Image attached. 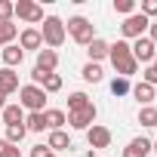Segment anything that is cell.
I'll return each instance as SVG.
<instances>
[{
    "label": "cell",
    "mask_w": 157,
    "mask_h": 157,
    "mask_svg": "<svg viewBox=\"0 0 157 157\" xmlns=\"http://www.w3.org/2000/svg\"><path fill=\"white\" fill-rule=\"evenodd\" d=\"M80 77H83V80L86 83H102V65H96V62H86L83 65V71H80Z\"/></svg>",
    "instance_id": "ffe728a7"
},
{
    "label": "cell",
    "mask_w": 157,
    "mask_h": 157,
    "mask_svg": "<svg viewBox=\"0 0 157 157\" xmlns=\"http://www.w3.org/2000/svg\"><path fill=\"white\" fill-rule=\"evenodd\" d=\"M19 46H22V52L25 49H43V37H40V31L37 28H25L22 34H19Z\"/></svg>",
    "instance_id": "8fae6325"
},
{
    "label": "cell",
    "mask_w": 157,
    "mask_h": 157,
    "mask_svg": "<svg viewBox=\"0 0 157 157\" xmlns=\"http://www.w3.org/2000/svg\"><path fill=\"white\" fill-rule=\"evenodd\" d=\"M129 49H132V59L142 62V65H151V62H154V52H157V46H154L148 37H139Z\"/></svg>",
    "instance_id": "9c48e42d"
},
{
    "label": "cell",
    "mask_w": 157,
    "mask_h": 157,
    "mask_svg": "<svg viewBox=\"0 0 157 157\" xmlns=\"http://www.w3.org/2000/svg\"><path fill=\"white\" fill-rule=\"evenodd\" d=\"M25 129H28V132H43V129H46V123H43V111L28 114V117H25Z\"/></svg>",
    "instance_id": "7402d4cb"
},
{
    "label": "cell",
    "mask_w": 157,
    "mask_h": 157,
    "mask_svg": "<svg viewBox=\"0 0 157 157\" xmlns=\"http://www.w3.org/2000/svg\"><path fill=\"white\" fill-rule=\"evenodd\" d=\"M65 111H59V108H49V111H43V123H46V129L52 132V129H62L65 126Z\"/></svg>",
    "instance_id": "2e32d148"
},
{
    "label": "cell",
    "mask_w": 157,
    "mask_h": 157,
    "mask_svg": "<svg viewBox=\"0 0 157 157\" xmlns=\"http://www.w3.org/2000/svg\"><path fill=\"white\" fill-rule=\"evenodd\" d=\"M68 123L74 126V129H90L93 123H96V105H86V108H80V111H71L68 114Z\"/></svg>",
    "instance_id": "52a82bcc"
},
{
    "label": "cell",
    "mask_w": 157,
    "mask_h": 157,
    "mask_svg": "<svg viewBox=\"0 0 157 157\" xmlns=\"http://www.w3.org/2000/svg\"><path fill=\"white\" fill-rule=\"evenodd\" d=\"M154 129H157V126H154Z\"/></svg>",
    "instance_id": "74e56055"
},
{
    "label": "cell",
    "mask_w": 157,
    "mask_h": 157,
    "mask_svg": "<svg viewBox=\"0 0 157 157\" xmlns=\"http://www.w3.org/2000/svg\"><path fill=\"white\" fill-rule=\"evenodd\" d=\"M0 157H22L19 145H10L6 139H0Z\"/></svg>",
    "instance_id": "83f0119b"
},
{
    "label": "cell",
    "mask_w": 157,
    "mask_h": 157,
    "mask_svg": "<svg viewBox=\"0 0 157 157\" xmlns=\"http://www.w3.org/2000/svg\"><path fill=\"white\" fill-rule=\"evenodd\" d=\"M86 105H93L86 93H71V96H68V114H71V111H80V108H86Z\"/></svg>",
    "instance_id": "603a6c76"
},
{
    "label": "cell",
    "mask_w": 157,
    "mask_h": 157,
    "mask_svg": "<svg viewBox=\"0 0 157 157\" xmlns=\"http://www.w3.org/2000/svg\"><path fill=\"white\" fill-rule=\"evenodd\" d=\"M148 25H151V19H145L142 13H132V16H126V22L120 25V34H123L126 40H139V37H145Z\"/></svg>",
    "instance_id": "5b68a950"
},
{
    "label": "cell",
    "mask_w": 157,
    "mask_h": 157,
    "mask_svg": "<svg viewBox=\"0 0 157 157\" xmlns=\"http://www.w3.org/2000/svg\"><path fill=\"white\" fill-rule=\"evenodd\" d=\"M0 59H3V68H19L22 62H25V52H22V46H16V43H10V46H3L0 49Z\"/></svg>",
    "instance_id": "30bf717a"
},
{
    "label": "cell",
    "mask_w": 157,
    "mask_h": 157,
    "mask_svg": "<svg viewBox=\"0 0 157 157\" xmlns=\"http://www.w3.org/2000/svg\"><path fill=\"white\" fill-rule=\"evenodd\" d=\"M46 145H49V151H65V148H71V136L65 129H52Z\"/></svg>",
    "instance_id": "e0dca14e"
},
{
    "label": "cell",
    "mask_w": 157,
    "mask_h": 157,
    "mask_svg": "<svg viewBox=\"0 0 157 157\" xmlns=\"http://www.w3.org/2000/svg\"><path fill=\"white\" fill-rule=\"evenodd\" d=\"M154 68H157V52H154Z\"/></svg>",
    "instance_id": "8d00e7d4"
},
{
    "label": "cell",
    "mask_w": 157,
    "mask_h": 157,
    "mask_svg": "<svg viewBox=\"0 0 157 157\" xmlns=\"http://www.w3.org/2000/svg\"><path fill=\"white\" fill-rule=\"evenodd\" d=\"M19 90V74L13 68H0V96H10Z\"/></svg>",
    "instance_id": "4fadbf2b"
},
{
    "label": "cell",
    "mask_w": 157,
    "mask_h": 157,
    "mask_svg": "<svg viewBox=\"0 0 157 157\" xmlns=\"http://www.w3.org/2000/svg\"><path fill=\"white\" fill-rule=\"evenodd\" d=\"M148 40L157 46V22H151V25H148Z\"/></svg>",
    "instance_id": "836d02e7"
},
{
    "label": "cell",
    "mask_w": 157,
    "mask_h": 157,
    "mask_svg": "<svg viewBox=\"0 0 157 157\" xmlns=\"http://www.w3.org/2000/svg\"><path fill=\"white\" fill-rule=\"evenodd\" d=\"M142 16H145V19L157 16V0H142Z\"/></svg>",
    "instance_id": "4dcf8cb0"
},
{
    "label": "cell",
    "mask_w": 157,
    "mask_h": 157,
    "mask_svg": "<svg viewBox=\"0 0 157 157\" xmlns=\"http://www.w3.org/2000/svg\"><path fill=\"white\" fill-rule=\"evenodd\" d=\"M6 108V96H0V111H3Z\"/></svg>",
    "instance_id": "e575fe53"
},
{
    "label": "cell",
    "mask_w": 157,
    "mask_h": 157,
    "mask_svg": "<svg viewBox=\"0 0 157 157\" xmlns=\"http://www.w3.org/2000/svg\"><path fill=\"white\" fill-rule=\"evenodd\" d=\"M111 93L120 99V96H126L129 93V80H126V77H114V80H111Z\"/></svg>",
    "instance_id": "4316f807"
},
{
    "label": "cell",
    "mask_w": 157,
    "mask_h": 157,
    "mask_svg": "<svg viewBox=\"0 0 157 157\" xmlns=\"http://www.w3.org/2000/svg\"><path fill=\"white\" fill-rule=\"evenodd\" d=\"M13 19V3L10 0H0V22H10Z\"/></svg>",
    "instance_id": "1f68e13d"
},
{
    "label": "cell",
    "mask_w": 157,
    "mask_h": 157,
    "mask_svg": "<svg viewBox=\"0 0 157 157\" xmlns=\"http://www.w3.org/2000/svg\"><path fill=\"white\" fill-rule=\"evenodd\" d=\"M132 96H136L142 105H151V102L157 99V90H154V86H148V83H136V86H132Z\"/></svg>",
    "instance_id": "d6986e66"
},
{
    "label": "cell",
    "mask_w": 157,
    "mask_h": 157,
    "mask_svg": "<svg viewBox=\"0 0 157 157\" xmlns=\"http://www.w3.org/2000/svg\"><path fill=\"white\" fill-rule=\"evenodd\" d=\"M31 157H52V151H49V145H34Z\"/></svg>",
    "instance_id": "d6a6232c"
},
{
    "label": "cell",
    "mask_w": 157,
    "mask_h": 157,
    "mask_svg": "<svg viewBox=\"0 0 157 157\" xmlns=\"http://www.w3.org/2000/svg\"><path fill=\"white\" fill-rule=\"evenodd\" d=\"M19 105L28 108L31 114H34V111H43V105H46V93H43L40 86H34V83L19 86Z\"/></svg>",
    "instance_id": "277c9868"
},
{
    "label": "cell",
    "mask_w": 157,
    "mask_h": 157,
    "mask_svg": "<svg viewBox=\"0 0 157 157\" xmlns=\"http://www.w3.org/2000/svg\"><path fill=\"white\" fill-rule=\"evenodd\" d=\"M56 65H59V52L56 49H40L37 52V71H43V74H56Z\"/></svg>",
    "instance_id": "7c38bea8"
},
{
    "label": "cell",
    "mask_w": 157,
    "mask_h": 157,
    "mask_svg": "<svg viewBox=\"0 0 157 157\" xmlns=\"http://www.w3.org/2000/svg\"><path fill=\"white\" fill-rule=\"evenodd\" d=\"M65 31L71 34V40H74V43H80V46H90V43L96 40V28H93V22H90V19H83V16L68 19Z\"/></svg>",
    "instance_id": "3957f363"
},
{
    "label": "cell",
    "mask_w": 157,
    "mask_h": 157,
    "mask_svg": "<svg viewBox=\"0 0 157 157\" xmlns=\"http://www.w3.org/2000/svg\"><path fill=\"white\" fill-rule=\"evenodd\" d=\"M151 151H157V142H154V145H151Z\"/></svg>",
    "instance_id": "d590c367"
},
{
    "label": "cell",
    "mask_w": 157,
    "mask_h": 157,
    "mask_svg": "<svg viewBox=\"0 0 157 157\" xmlns=\"http://www.w3.org/2000/svg\"><path fill=\"white\" fill-rule=\"evenodd\" d=\"M114 10H117V13H123V16H132L136 3H132V0H114Z\"/></svg>",
    "instance_id": "f546056e"
},
{
    "label": "cell",
    "mask_w": 157,
    "mask_h": 157,
    "mask_svg": "<svg viewBox=\"0 0 157 157\" xmlns=\"http://www.w3.org/2000/svg\"><path fill=\"white\" fill-rule=\"evenodd\" d=\"M13 16L25 19L28 25H40L43 22V10L37 3H31V0H19V3H13Z\"/></svg>",
    "instance_id": "8992f818"
},
{
    "label": "cell",
    "mask_w": 157,
    "mask_h": 157,
    "mask_svg": "<svg viewBox=\"0 0 157 157\" xmlns=\"http://www.w3.org/2000/svg\"><path fill=\"white\" fill-rule=\"evenodd\" d=\"M108 59H111V65H114V71H117V77H129L139 71V62L132 59V49H129V43L126 40H117L111 49H108Z\"/></svg>",
    "instance_id": "6da1fadb"
},
{
    "label": "cell",
    "mask_w": 157,
    "mask_h": 157,
    "mask_svg": "<svg viewBox=\"0 0 157 157\" xmlns=\"http://www.w3.org/2000/svg\"><path fill=\"white\" fill-rule=\"evenodd\" d=\"M108 49H111V43H105L102 37H96V40L86 46V52H90V62H96V65H99L102 59H108Z\"/></svg>",
    "instance_id": "9a60e30c"
},
{
    "label": "cell",
    "mask_w": 157,
    "mask_h": 157,
    "mask_svg": "<svg viewBox=\"0 0 157 157\" xmlns=\"http://www.w3.org/2000/svg\"><path fill=\"white\" fill-rule=\"evenodd\" d=\"M25 136H28L25 123H16V126H6V142H10V145H19V142H22Z\"/></svg>",
    "instance_id": "cb8c5ba5"
},
{
    "label": "cell",
    "mask_w": 157,
    "mask_h": 157,
    "mask_svg": "<svg viewBox=\"0 0 157 157\" xmlns=\"http://www.w3.org/2000/svg\"><path fill=\"white\" fill-rule=\"evenodd\" d=\"M16 37H19V28L13 22H0V46H10Z\"/></svg>",
    "instance_id": "44dd1931"
},
{
    "label": "cell",
    "mask_w": 157,
    "mask_h": 157,
    "mask_svg": "<svg viewBox=\"0 0 157 157\" xmlns=\"http://www.w3.org/2000/svg\"><path fill=\"white\" fill-rule=\"evenodd\" d=\"M40 90L49 96V93H59L62 90V74H46V80L40 83Z\"/></svg>",
    "instance_id": "484cf974"
},
{
    "label": "cell",
    "mask_w": 157,
    "mask_h": 157,
    "mask_svg": "<svg viewBox=\"0 0 157 157\" xmlns=\"http://www.w3.org/2000/svg\"><path fill=\"white\" fill-rule=\"evenodd\" d=\"M139 123H142V126H157V108H154V105H145V108L139 111Z\"/></svg>",
    "instance_id": "d4e9b609"
},
{
    "label": "cell",
    "mask_w": 157,
    "mask_h": 157,
    "mask_svg": "<svg viewBox=\"0 0 157 157\" xmlns=\"http://www.w3.org/2000/svg\"><path fill=\"white\" fill-rule=\"evenodd\" d=\"M86 142H90V148H93V151H102V148H108V145H111V129H108V126L93 123V126L86 129Z\"/></svg>",
    "instance_id": "ba28073f"
},
{
    "label": "cell",
    "mask_w": 157,
    "mask_h": 157,
    "mask_svg": "<svg viewBox=\"0 0 157 157\" xmlns=\"http://www.w3.org/2000/svg\"><path fill=\"white\" fill-rule=\"evenodd\" d=\"M148 154H151V142H148L145 136L132 139V142L123 148V157H148Z\"/></svg>",
    "instance_id": "5bb4252c"
},
{
    "label": "cell",
    "mask_w": 157,
    "mask_h": 157,
    "mask_svg": "<svg viewBox=\"0 0 157 157\" xmlns=\"http://www.w3.org/2000/svg\"><path fill=\"white\" fill-rule=\"evenodd\" d=\"M40 37H43V46H46V49H59V46L65 43V37H68L65 22H62L59 16H46V19H43V28H40Z\"/></svg>",
    "instance_id": "7a4b0ae2"
},
{
    "label": "cell",
    "mask_w": 157,
    "mask_h": 157,
    "mask_svg": "<svg viewBox=\"0 0 157 157\" xmlns=\"http://www.w3.org/2000/svg\"><path fill=\"white\" fill-rule=\"evenodd\" d=\"M142 83H148V86L157 90V68H154V65H148V68L142 71Z\"/></svg>",
    "instance_id": "f1b7e54d"
},
{
    "label": "cell",
    "mask_w": 157,
    "mask_h": 157,
    "mask_svg": "<svg viewBox=\"0 0 157 157\" xmlns=\"http://www.w3.org/2000/svg\"><path fill=\"white\" fill-rule=\"evenodd\" d=\"M3 123H6V126L25 123V108H22V105H6V108H3Z\"/></svg>",
    "instance_id": "ac0fdd59"
}]
</instances>
